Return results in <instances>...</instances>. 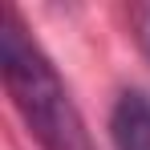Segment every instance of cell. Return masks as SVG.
Instances as JSON below:
<instances>
[{
  "mask_svg": "<svg viewBox=\"0 0 150 150\" xmlns=\"http://www.w3.org/2000/svg\"><path fill=\"white\" fill-rule=\"evenodd\" d=\"M0 73H4V89L16 114L25 118L28 134L41 142V150H93L89 130L81 122L61 73L53 69L45 49L25 33V25L12 12L0 16Z\"/></svg>",
  "mask_w": 150,
  "mask_h": 150,
  "instance_id": "1",
  "label": "cell"
},
{
  "mask_svg": "<svg viewBox=\"0 0 150 150\" xmlns=\"http://www.w3.org/2000/svg\"><path fill=\"white\" fill-rule=\"evenodd\" d=\"M114 142L118 150H150V98L122 93L114 105Z\"/></svg>",
  "mask_w": 150,
  "mask_h": 150,
  "instance_id": "2",
  "label": "cell"
}]
</instances>
